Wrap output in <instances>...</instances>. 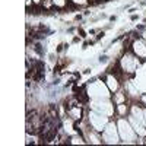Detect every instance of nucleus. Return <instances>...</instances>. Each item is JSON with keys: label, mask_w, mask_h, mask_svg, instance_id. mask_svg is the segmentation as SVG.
<instances>
[{"label": "nucleus", "mask_w": 146, "mask_h": 146, "mask_svg": "<svg viewBox=\"0 0 146 146\" xmlns=\"http://www.w3.org/2000/svg\"><path fill=\"white\" fill-rule=\"evenodd\" d=\"M118 66H120V70L123 73L133 75V73L137 70V67L140 66V58L133 51H126V54L120 58Z\"/></svg>", "instance_id": "nucleus-1"}, {"label": "nucleus", "mask_w": 146, "mask_h": 146, "mask_svg": "<svg viewBox=\"0 0 146 146\" xmlns=\"http://www.w3.org/2000/svg\"><path fill=\"white\" fill-rule=\"evenodd\" d=\"M117 127H118L120 137L124 142H135L137 139V133L135 131V129H133V126L130 124L129 120L118 118L117 120Z\"/></svg>", "instance_id": "nucleus-2"}, {"label": "nucleus", "mask_w": 146, "mask_h": 146, "mask_svg": "<svg viewBox=\"0 0 146 146\" xmlns=\"http://www.w3.org/2000/svg\"><path fill=\"white\" fill-rule=\"evenodd\" d=\"M102 135V142L104 143H117L120 140V133H118V127H117V123L110 120V123L107 124V127L101 131Z\"/></svg>", "instance_id": "nucleus-3"}, {"label": "nucleus", "mask_w": 146, "mask_h": 146, "mask_svg": "<svg viewBox=\"0 0 146 146\" xmlns=\"http://www.w3.org/2000/svg\"><path fill=\"white\" fill-rule=\"evenodd\" d=\"M110 123V118H108V115H105V114H101V113H89V126L94 129V130H96V131H102L105 127H107V124Z\"/></svg>", "instance_id": "nucleus-4"}, {"label": "nucleus", "mask_w": 146, "mask_h": 146, "mask_svg": "<svg viewBox=\"0 0 146 146\" xmlns=\"http://www.w3.org/2000/svg\"><path fill=\"white\" fill-rule=\"evenodd\" d=\"M108 86L102 82H96L94 83L92 86L89 88V94L92 92V96L94 98H100V100H105V98H110V94H108Z\"/></svg>", "instance_id": "nucleus-5"}, {"label": "nucleus", "mask_w": 146, "mask_h": 146, "mask_svg": "<svg viewBox=\"0 0 146 146\" xmlns=\"http://www.w3.org/2000/svg\"><path fill=\"white\" fill-rule=\"evenodd\" d=\"M130 48H131V51L135 53L139 58L146 60V40L145 38H142V36L136 38L135 41L131 42Z\"/></svg>", "instance_id": "nucleus-6"}, {"label": "nucleus", "mask_w": 146, "mask_h": 146, "mask_svg": "<svg viewBox=\"0 0 146 146\" xmlns=\"http://www.w3.org/2000/svg\"><path fill=\"white\" fill-rule=\"evenodd\" d=\"M105 85L108 86L110 92H117L118 88H120V82H118V78L114 76V75H108L105 78Z\"/></svg>", "instance_id": "nucleus-7"}, {"label": "nucleus", "mask_w": 146, "mask_h": 146, "mask_svg": "<svg viewBox=\"0 0 146 146\" xmlns=\"http://www.w3.org/2000/svg\"><path fill=\"white\" fill-rule=\"evenodd\" d=\"M67 114H69V117H70L72 120H80V118H82V110H80L78 105H70Z\"/></svg>", "instance_id": "nucleus-8"}, {"label": "nucleus", "mask_w": 146, "mask_h": 146, "mask_svg": "<svg viewBox=\"0 0 146 146\" xmlns=\"http://www.w3.org/2000/svg\"><path fill=\"white\" fill-rule=\"evenodd\" d=\"M115 111L118 115H126L129 114V105H126V102H121L115 105Z\"/></svg>", "instance_id": "nucleus-9"}, {"label": "nucleus", "mask_w": 146, "mask_h": 146, "mask_svg": "<svg viewBox=\"0 0 146 146\" xmlns=\"http://www.w3.org/2000/svg\"><path fill=\"white\" fill-rule=\"evenodd\" d=\"M53 6H56V7H66L67 6V0H53Z\"/></svg>", "instance_id": "nucleus-10"}, {"label": "nucleus", "mask_w": 146, "mask_h": 146, "mask_svg": "<svg viewBox=\"0 0 146 146\" xmlns=\"http://www.w3.org/2000/svg\"><path fill=\"white\" fill-rule=\"evenodd\" d=\"M72 3H75L76 6H86L89 3V0H72Z\"/></svg>", "instance_id": "nucleus-11"}, {"label": "nucleus", "mask_w": 146, "mask_h": 146, "mask_svg": "<svg viewBox=\"0 0 146 146\" xmlns=\"http://www.w3.org/2000/svg\"><path fill=\"white\" fill-rule=\"evenodd\" d=\"M32 3H34V5H41L42 0H32Z\"/></svg>", "instance_id": "nucleus-12"}, {"label": "nucleus", "mask_w": 146, "mask_h": 146, "mask_svg": "<svg viewBox=\"0 0 146 146\" xmlns=\"http://www.w3.org/2000/svg\"><path fill=\"white\" fill-rule=\"evenodd\" d=\"M140 100H142V101L145 102V105H146V95H142V96H140Z\"/></svg>", "instance_id": "nucleus-13"}, {"label": "nucleus", "mask_w": 146, "mask_h": 146, "mask_svg": "<svg viewBox=\"0 0 146 146\" xmlns=\"http://www.w3.org/2000/svg\"><path fill=\"white\" fill-rule=\"evenodd\" d=\"M145 121H146V110H145Z\"/></svg>", "instance_id": "nucleus-14"}]
</instances>
